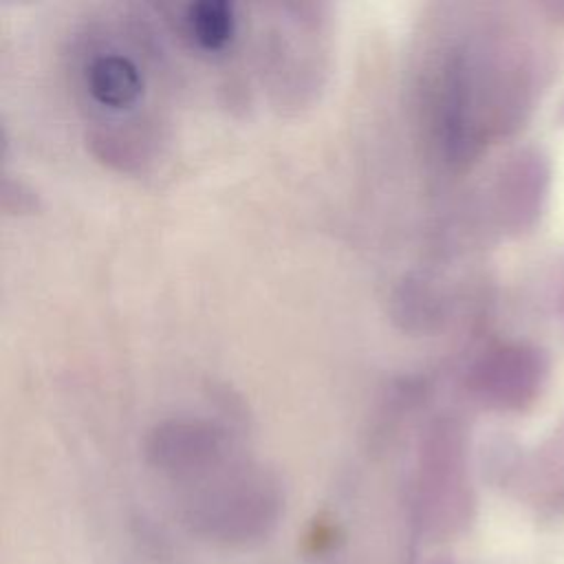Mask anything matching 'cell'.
I'll use <instances>...</instances> for the list:
<instances>
[{
    "label": "cell",
    "instance_id": "cell-1",
    "mask_svg": "<svg viewBox=\"0 0 564 564\" xmlns=\"http://www.w3.org/2000/svg\"><path fill=\"white\" fill-rule=\"evenodd\" d=\"M284 496L267 469L242 456L214 474L181 487V522L200 540L225 549L264 542L280 524Z\"/></svg>",
    "mask_w": 564,
    "mask_h": 564
},
{
    "label": "cell",
    "instance_id": "cell-2",
    "mask_svg": "<svg viewBox=\"0 0 564 564\" xmlns=\"http://www.w3.org/2000/svg\"><path fill=\"white\" fill-rule=\"evenodd\" d=\"M134 35L119 31L90 33L82 42L75 59L79 104L93 123L99 128L110 126L106 141L110 137L119 139L121 126L134 130V123H145L150 108V57Z\"/></svg>",
    "mask_w": 564,
    "mask_h": 564
},
{
    "label": "cell",
    "instance_id": "cell-3",
    "mask_svg": "<svg viewBox=\"0 0 564 564\" xmlns=\"http://www.w3.org/2000/svg\"><path fill=\"white\" fill-rule=\"evenodd\" d=\"M148 463L178 487H187L240 458L234 436L207 419H174L148 438Z\"/></svg>",
    "mask_w": 564,
    "mask_h": 564
},
{
    "label": "cell",
    "instance_id": "cell-4",
    "mask_svg": "<svg viewBox=\"0 0 564 564\" xmlns=\"http://www.w3.org/2000/svg\"><path fill=\"white\" fill-rule=\"evenodd\" d=\"M419 513L423 529L445 540L460 533L471 520V494L456 452H432L421 469Z\"/></svg>",
    "mask_w": 564,
    "mask_h": 564
},
{
    "label": "cell",
    "instance_id": "cell-5",
    "mask_svg": "<svg viewBox=\"0 0 564 564\" xmlns=\"http://www.w3.org/2000/svg\"><path fill=\"white\" fill-rule=\"evenodd\" d=\"M242 29L238 4L227 0H196L178 9L176 31L192 51L205 57H225Z\"/></svg>",
    "mask_w": 564,
    "mask_h": 564
},
{
    "label": "cell",
    "instance_id": "cell-6",
    "mask_svg": "<svg viewBox=\"0 0 564 564\" xmlns=\"http://www.w3.org/2000/svg\"><path fill=\"white\" fill-rule=\"evenodd\" d=\"M544 377L542 357L531 348H502L478 370V388L496 403L522 405L533 399Z\"/></svg>",
    "mask_w": 564,
    "mask_h": 564
},
{
    "label": "cell",
    "instance_id": "cell-7",
    "mask_svg": "<svg viewBox=\"0 0 564 564\" xmlns=\"http://www.w3.org/2000/svg\"><path fill=\"white\" fill-rule=\"evenodd\" d=\"M432 564H454V562L452 560H434Z\"/></svg>",
    "mask_w": 564,
    "mask_h": 564
}]
</instances>
